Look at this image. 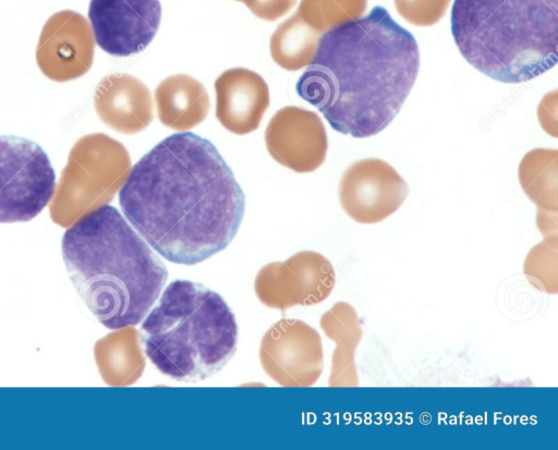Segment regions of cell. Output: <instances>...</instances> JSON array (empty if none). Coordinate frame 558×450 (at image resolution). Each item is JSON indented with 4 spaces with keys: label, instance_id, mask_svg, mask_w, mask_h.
I'll use <instances>...</instances> for the list:
<instances>
[{
    "label": "cell",
    "instance_id": "obj_2",
    "mask_svg": "<svg viewBox=\"0 0 558 450\" xmlns=\"http://www.w3.org/2000/svg\"><path fill=\"white\" fill-rule=\"evenodd\" d=\"M418 69L414 36L377 5L319 38L295 88L335 131L363 138L378 134L395 119Z\"/></svg>",
    "mask_w": 558,
    "mask_h": 450
},
{
    "label": "cell",
    "instance_id": "obj_13",
    "mask_svg": "<svg viewBox=\"0 0 558 450\" xmlns=\"http://www.w3.org/2000/svg\"><path fill=\"white\" fill-rule=\"evenodd\" d=\"M94 106L99 119L122 134H136L154 118L150 90L140 78L126 73H113L98 83Z\"/></svg>",
    "mask_w": 558,
    "mask_h": 450
},
{
    "label": "cell",
    "instance_id": "obj_17",
    "mask_svg": "<svg viewBox=\"0 0 558 450\" xmlns=\"http://www.w3.org/2000/svg\"><path fill=\"white\" fill-rule=\"evenodd\" d=\"M522 188L538 209L557 211V150L537 148L529 151L519 167Z\"/></svg>",
    "mask_w": 558,
    "mask_h": 450
},
{
    "label": "cell",
    "instance_id": "obj_23",
    "mask_svg": "<svg viewBox=\"0 0 558 450\" xmlns=\"http://www.w3.org/2000/svg\"><path fill=\"white\" fill-rule=\"evenodd\" d=\"M536 223L544 236V241L558 246L557 211H546L538 209Z\"/></svg>",
    "mask_w": 558,
    "mask_h": 450
},
{
    "label": "cell",
    "instance_id": "obj_9",
    "mask_svg": "<svg viewBox=\"0 0 558 450\" xmlns=\"http://www.w3.org/2000/svg\"><path fill=\"white\" fill-rule=\"evenodd\" d=\"M94 38L107 53L126 57L144 50L161 19L159 0H90Z\"/></svg>",
    "mask_w": 558,
    "mask_h": 450
},
{
    "label": "cell",
    "instance_id": "obj_5",
    "mask_svg": "<svg viewBox=\"0 0 558 450\" xmlns=\"http://www.w3.org/2000/svg\"><path fill=\"white\" fill-rule=\"evenodd\" d=\"M141 324L147 358L178 381L214 376L236 351L234 314L220 294L195 281H171Z\"/></svg>",
    "mask_w": 558,
    "mask_h": 450
},
{
    "label": "cell",
    "instance_id": "obj_18",
    "mask_svg": "<svg viewBox=\"0 0 558 450\" xmlns=\"http://www.w3.org/2000/svg\"><path fill=\"white\" fill-rule=\"evenodd\" d=\"M366 7L367 0H302L296 13L323 33L360 19Z\"/></svg>",
    "mask_w": 558,
    "mask_h": 450
},
{
    "label": "cell",
    "instance_id": "obj_6",
    "mask_svg": "<svg viewBox=\"0 0 558 450\" xmlns=\"http://www.w3.org/2000/svg\"><path fill=\"white\" fill-rule=\"evenodd\" d=\"M131 171L128 149L104 133L78 138L54 186L51 220L68 228L84 215L107 205Z\"/></svg>",
    "mask_w": 558,
    "mask_h": 450
},
{
    "label": "cell",
    "instance_id": "obj_12",
    "mask_svg": "<svg viewBox=\"0 0 558 450\" xmlns=\"http://www.w3.org/2000/svg\"><path fill=\"white\" fill-rule=\"evenodd\" d=\"M216 117L231 133L244 135L255 131L269 106V89L256 72L233 68L215 81Z\"/></svg>",
    "mask_w": 558,
    "mask_h": 450
},
{
    "label": "cell",
    "instance_id": "obj_8",
    "mask_svg": "<svg viewBox=\"0 0 558 450\" xmlns=\"http://www.w3.org/2000/svg\"><path fill=\"white\" fill-rule=\"evenodd\" d=\"M409 193L408 184L388 162L367 158L354 161L342 174L339 199L355 222L373 224L396 212Z\"/></svg>",
    "mask_w": 558,
    "mask_h": 450
},
{
    "label": "cell",
    "instance_id": "obj_20",
    "mask_svg": "<svg viewBox=\"0 0 558 450\" xmlns=\"http://www.w3.org/2000/svg\"><path fill=\"white\" fill-rule=\"evenodd\" d=\"M523 272L537 290L556 294L558 292V246L546 241L536 244L525 257Z\"/></svg>",
    "mask_w": 558,
    "mask_h": 450
},
{
    "label": "cell",
    "instance_id": "obj_16",
    "mask_svg": "<svg viewBox=\"0 0 558 450\" xmlns=\"http://www.w3.org/2000/svg\"><path fill=\"white\" fill-rule=\"evenodd\" d=\"M320 33L298 13L279 24L270 37V54L282 69L296 71L315 57Z\"/></svg>",
    "mask_w": 558,
    "mask_h": 450
},
{
    "label": "cell",
    "instance_id": "obj_14",
    "mask_svg": "<svg viewBox=\"0 0 558 450\" xmlns=\"http://www.w3.org/2000/svg\"><path fill=\"white\" fill-rule=\"evenodd\" d=\"M157 112L161 123L177 131H187L207 117L210 108L205 86L187 74H174L155 89Z\"/></svg>",
    "mask_w": 558,
    "mask_h": 450
},
{
    "label": "cell",
    "instance_id": "obj_11",
    "mask_svg": "<svg viewBox=\"0 0 558 450\" xmlns=\"http://www.w3.org/2000/svg\"><path fill=\"white\" fill-rule=\"evenodd\" d=\"M270 156L295 172H312L323 165L328 141L322 119L314 111L288 106L278 110L265 131Z\"/></svg>",
    "mask_w": 558,
    "mask_h": 450
},
{
    "label": "cell",
    "instance_id": "obj_7",
    "mask_svg": "<svg viewBox=\"0 0 558 450\" xmlns=\"http://www.w3.org/2000/svg\"><path fill=\"white\" fill-rule=\"evenodd\" d=\"M56 175L35 142L0 136V223L29 221L53 195Z\"/></svg>",
    "mask_w": 558,
    "mask_h": 450
},
{
    "label": "cell",
    "instance_id": "obj_3",
    "mask_svg": "<svg viewBox=\"0 0 558 450\" xmlns=\"http://www.w3.org/2000/svg\"><path fill=\"white\" fill-rule=\"evenodd\" d=\"M62 256L82 301L111 330L141 324L168 279L159 256L109 205L70 226L62 239Z\"/></svg>",
    "mask_w": 558,
    "mask_h": 450
},
{
    "label": "cell",
    "instance_id": "obj_1",
    "mask_svg": "<svg viewBox=\"0 0 558 450\" xmlns=\"http://www.w3.org/2000/svg\"><path fill=\"white\" fill-rule=\"evenodd\" d=\"M124 217L170 263L195 265L225 250L241 226L245 196L208 139L172 134L132 168L119 193Z\"/></svg>",
    "mask_w": 558,
    "mask_h": 450
},
{
    "label": "cell",
    "instance_id": "obj_22",
    "mask_svg": "<svg viewBox=\"0 0 558 450\" xmlns=\"http://www.w3.org/2000/svg\"><path fill=\"white\" fill-rule=\"evenodd\" d=\"M242 1L257 17L276 21L287 14L296 0H236Z\"/></svg>",
    "mask_w": 558,
    "mask_h": 450
},
{
    "label": "cell",
    "instance_id": "obj_19",
    "mask_svg": "<svg viewBox=\"0 0 558 450\" xmlns=\"http://www.w3.org/2000/svg\"><path fill=\"white\" fill-rule=\"evenodd\" d=\"M130 341L124 331L110 333L98 340L94 348L99 373L108 385L120 386L128 382L130 368Z\"/></svg>",
    "mask_w": 558,
    "mask_h": 450
},
{
    "label": "cell",
    "instance_id": "obj_10",
    "mask_svg": "<svg viewBox=\"0 0 558 450\" xmlns=\"http://www.w3.org/2000/svg\"><path fill=\"white\" fill-rule=\"evenodd\" d=\"M94 51L95 38L86 17L63 10L52 14L43 26L36 62L48 78L68 82L88 72Z\"/></svg>",
    "mask_w": 558,
    "mask_h": 450
},
{
    "label": "cell",
    "instance_id": "obj_21",
    "mask_svg": "<svg viewBox=\"0 0 558 450\" xmlns=\"http://www.w3.org/2000/svg\"><path fill=\"white\" fill-rule=\"evenodd\" d=\"M397 12L410 24L432 26L445 15L450 0H393Z\"/></svg>",
    "mask_w": 558,
    "mask_h": 450
},
{
    "label": "cell",
    "instance_id": "obj_4",
    "mask_svg": "<svg viewBox=\"0 0 558 450\" xmlns=\"http://www.w3.org/2000/svg\"><path fill=\"white\" fill-rule=\"evenodd\" d=\"M451 34L481 73L526 82L557 62L558 0H454Z\"/></svg>",
    "mask_w": 558,
    "mask_h": 450
},
{
    "label": "cell",
    "instance_id": "obj_15",
    "mask_svg": "<svg viewBox=\"0 0 558 450\" xmlns=\"http://www.w3.org/2000/svg\"><path fill=\"white\" fill-rule=\"evenodd\" d=\"M322 328L335 340L337 346L332 355L330 386H359V376L354 361L363 330L357 312L347 302H338L322 317Z\"/></svg>",
    "mask_w": 558,
    "mask_h": 450
}]
</instances>
